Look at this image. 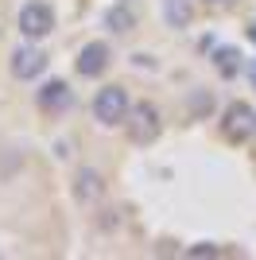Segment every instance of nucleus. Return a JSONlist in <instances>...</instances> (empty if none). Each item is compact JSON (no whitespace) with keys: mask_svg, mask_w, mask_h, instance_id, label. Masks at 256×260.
I'll list each match as a JSON object with an SVG mask.
<instances>
[{"mask_svg":"<svg viewBox=\"0 0 256 260\" xmlns=\"http://www.w3.org/2000/svg\"><path fill=\"white\" fill-rule=\"evenodd\" d=\"M248 39H252V43H256V23H248Z\"/></svg>","mask_w":256,"mask_h":260,"instance_id":"4468645a","label":"nucleus"},{"mask_svg":"<svg viewBox=\"0 0 256 260\" xmlns=\"http://www.w3.org/2000/svg\"><path fill=\"white\" fill-rule=\"evenodd\" d=\"M221 128H225L229 140H248V136L256 132V113L245 105V101H233V105L225 109V124Z\"/></svg>","mask_w":256,"mask_h":260,"instance_id":"20e7f679","label":"nucleus"},{"mask_svg":"<svg viewBox=\"0 0 256 260\" xmlns=\"http://www.w3.org/2000/svg\"><path fill=\"white\" fill-rule=\"evenodd\" d=\"M70 105H74V93H70L66 82H47V86L39 89V109L43 113H66Z\"/></svg>","mask_w":256,"mask_h":260,"instance_id":"0eeeda50","label":"nucleus"},{"mask_svg":"<svg viewBox=\"0 0 256 260\" xmlns=\"http://www.w3.org/2000/svg\"><path fill=\"white\" fill-rule=\"evenodd\" d=\"M74 190H78V198H82V202H97L105 186H101V175L85 167V171H78V186H74Z\"/></svg>","mask_w":256,"mask_h":260,"instance_id":"6e6552de","label":"nucleus"},{"mask_svg":"<svg viewBox=\"0 0 256 260\" xmlns=\"http://www.w3.org/2000/svg\"><path fill=\"white\" fill-rule=\"evenodd\" d=\"M190 4H186V0H167V20L175 23V27H186V23H190Z\"/></svg>","mask_w":256,"mask_h":260,"instance_id":"9b49d317","label":"nucleus"},{"mask_svg":"<svg viewBox=\"0 0 256 260\" xmlns=\"http://www.w3.org/2000/svg\"><path fill=\"white\" fill-rule=\"evenodd\" d=\"M43 66H47V54L39 47H20V51L12 54V74L20 78V82H31V78L43 74Z\"/></svg>","mask_w":256,"mask_h":260,"instance_id":"39448f33","label":"nucleus"},{"mask_svg":"<svg viewBox=\"0 0 256 260\" xmlns=\"http://www.w3.org/2000/svg\"><path fill=\"white\" fill-rule=\"evenodd\" d=\"M217 70H221V78H233V74H241V54L233 51V47H225V51H217Z\"/></svg>","mask_w":256,"mask_h":260,"instance_id":"1a4fd4ad","label":"nucleus"},{"mask_svg":"<svg viewBox=\"0 0 256 260\" xmlns=\"http://www.w3.org/2000/svg\"><path fill=\"white\" fill-rule=\"evenodd\" d=\"M252 136H256V132H252Z\"/></svg>","mask_w":256,"mask_h":260,"instance_id":"2eb2a0df","label":"nucleus"},{"mask_svg":"<svg viewBox=\"0 0 256 260\" xmlns=\"http://www.w3.org/2000/svg\"><path fill=\"white\" fill-rule=\"evenodd\" d=\"M128 93L120 86H105L101 93H97V101H93V117L101 120V124H109V128H117L120 120H128Z\"/></svg>","mask_w":256,"mask_h":260,"instance_id":"f257e3e1","label":"nucleus"},{"mask_svg":"<svg viewBox=\"0 0 256 260\" xmlns=\"http://www.w3.org/2000/svg\"><path fill=\"white\" fill-rule=\"evenodd\" d=\"M245 74H248V78H252V86H256V62H252V66H248Z\"/></svg>","mask_w":256,"mask_h":260,"instance_id":"ddd939ff","label":"nucleus"},{"mask_svg":"<svg viewBox=\"0 0 256 260\" xmlns=\"http://www.w3.org/2000/svg\"><path fill=\"white\" fill-rule=\"evenodd\" d=\"M51 27H54V12L47 8V4L31 0V4H23V8H20V31H23V39H43V35H51Z\"/></svg>","mask_w":256,"mask_h":260,"instance_id":"f03ea898","label":"nucleus"},{"mask_svg":"<svg viewBox=\"0 0 256 260\" xmlns=\"http://www.w3.org/2000/svg\"><path fill=\"white\" fill-rule=\"evenodd\" d=\"M190 256H217V245H210V241H202V245H194Z\"/></svg>","mask_w":256,"mask_h":260,"instance_id":"f8f14e48","label":"nucleus"},{"mask_svg":"<svg viewBox=\"0 0 256 260\" xmlns=\"http://www.w3.org/2000/svg\"><path fill=\"white\" fill-rule=\"evenodd\" d=\"M105 23L113 27V31H132V23H136V16H132V12L124 8V4H117V8H109Z\"/></svg>","mask_w":256,"mask_h":260,"instance_id":"9d476101","label":"nucleus"},{"mask_svg":"<svg viewBox=\"0 0 256 260\" xmlns=\"http://www.w3.org/2000/svg\"><path fill=\"white\" fill-rule=\"evenodd\" d=\"M210 4H213V0H210Z\"/></svg>","mask_w":256,"mask_h":260,"instance_id":"dca6fc26","label":"nucleus"},{"mask_svg":"<svg viewBox=\"0 0 256 260\" xmlns=\"http://www.w3.org/2000/svg\"><path fill=\"white\" fill-rule=\"evenodd\" d=\"M128 132H132V140L136 144H148L159 136V113L148 105V101H140V105L128 109Z\"/></svg>","mask_w":256,"mask_h":260,"instance_id":"7ed1b4c3","label":"nucleus"},{"mask_svg":"<svg viewBox=\"0 0 256 260\" xmlns=\"http://www.w3.org/2000/svg\"><path fill=\"white\" fill-rule=\"evenodd\" d=\"M109 70V47L105 43H85L82 54H78V74L85 78H97Z\"/></svg>","mask_w":256,"mask_h":260,"instance_id":"423d86ee","label":"nucleus"}]
</instances>
